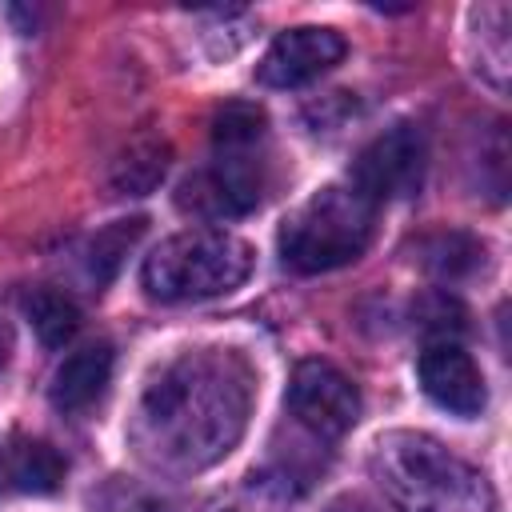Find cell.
Here are the masks:
<instances>
[{"label":"cell","instance_id":"1","mask_svg":"<svg viewBox=\"0 0 512 512\" xmlns=\"http://www.w3.org/2000/svg\"><path fill=\"white\" fill-rule=\"evenodd\" d=\"M252 412V368L232 348H192L144 388L132 420L140 456L164 472H200L224 460Z\"/></svg>","mask_w":512,"mask_h":512},{"label":"cell","instance_id":"2","mask_svg":"<svg viewBox=\"0 0 512 512\" xmlns=\"http://www.w3.org/2000/svg\"><path fill=\"white\" fill-rule=\"evenodd\" d=\"M368 468L396 512H496L484 472L428 432H384L368 452Z\"/></svg>","mask_w":512,"mask_h":512},{"label":"cell","instance_id":"3","mask_svg":"<svg viewBox=\"0 0 512 512\" xmlns=\"http://www.w3.org/2000/svg\"><path fill=\"white\" fill-rule=\"evenodd\" d=\"M376 228V204L352 184L312 192L280 228V256L292 272H332L364 256Z\"/></svg>","mask_w":512,"mask_h":512},{"label":"cell","instance_id":"4","mask_svg":"<svg viewBox=\"0 0 512 512\" xmlns=\"http://www.w3.org/2000/svg\"><path fill=\"white\" fill-rule=\"evenodd\" d=\"M252 272V248L220 228H192L168 236L140 268V284L160 304L212 300L240 288Z\"/></svg>","mask_w":512,"mask_h":512},{"label":"cell","instance_id":"5","mask_svg":"<svg viewBox=\"0 0 512 512\" xmlns=\"http://www.w3.org/2000/svg\"><path fill=\"white\" fill-rule=\"evenodd\" d=\"M424 168H428V144L424 132L412 124H396L384 136H376L352 164L348 184L356 192H364L376 208L384 200H404L416 196L424 184Z\"/></svg>","mask_w":512,"mask_h":512},{"label":"cell","instance_id":"6","mask_svg":"<svg viewBox=\"0 0 512 512\" xmlns=\"http://www.w3.org/2000/svg\"><path fill=\"white\" fill-rule=\"evenodd\" d=\"M264 196V172L252 152H216V160L192 172L180 192L176 208L196 220H236L252 212Z\"/></svg>","mask_w":512,"mask_h":512},{"label":"cell","instance_id":"7","mask_svg":"<svg viewBox=\"0 0 512 512\" xmlns=\"http://www.w3.org/2000/svg\"><path fill=\"white\" fill-rule=\"evenodd\" d=\"M292 420L308 428L316 440H336L360 420V392L356 384L328 360H300L288 396H284Z\"/></svg>","mask_w":512,"mask_h":512},{"label":"cell","instance_id":"8","mask_svg":"<svg viewBox=\"0 0 512 512\" xmlns=\"http://www.w3.org/2000/svg\"><path fill=\"white\" fill-rule=\"evenodd\" d=\"M344 52H348V44L332 28H312V24L288 28L268 44V52L256 64V76L268 88H300V84L324 76L332 64H340Z\"/></svg>","mask_w":512,"mask_h":512},{"label":"cell","instance_id":"9","mask_svg":"<svg viewBox=\"0 0 512 512\" xmlns=\"http://www.w3.org/2000/svg\"><path fill=\"white\" fill-rule=\"evenodd\" d=\"M420 388L428 392L432 404H440L452 416H480L488 404V388H484V372L476 368V360L456 344V340H432L420 352Z\"/></svg>","mask_w":512,"mask_h":512},{"label":"cell","instance_id":"10","mask_svg":"<svg viewBox=\"0 0 512 512\" xmlns=\"http://www.w3.org/2000/svg\"><path fill=\"white\" fill-rule=\"evenodd\" d=\"M108 380H112V348L108 344H84L56 368L48 396L60 412H84L104 396Z\"/></svg>","mask_w":512,"mask_h":512},{"label":"cell","instance_id":"11","mask_svg":"<svg viewBox=\"0 0 512 512\" xmlns=\"http://www.w3.org/2000/svg\"><path fill=\"white\" fill-rule=\"evenodd\" d=\"M64 472H68L64 456L44 440H16L0 452V480L16 492L48 496V492L60 488Z\"/></svg>","mask_w":512,"mask_h":512},{"label":"cell","instance_id":"12","mask_svg":"<svg viewBox=\"0 0 512 512\" xmlns=\"http://www.w3.org/2000/svg\"><path fill=\"white\" fill-rule=\"evenodd\" d=\"M24 308H28V320H32V328H36L44 348H64L80 328V308L64 292L40 288V292L28 296Z\"/></svg>","mask_w":512,"mask_h":512},{"label":"cell","instance_id":"13","mask_svg":"<svg viewBox=\"0 0 512 512\" xmlns=\"http://www.w3.org/2000/svg\"><path fill=\"white\" fill-rule=\"evenodd\" d=\"M264 112L256 104H224L212 120L216 152H252L264 140Z\"/></svg>","mask_w":512,"mask_h":512},{"label":"cell","instance_id":"14","mask_svg":"<svg viewBox=\"0 0 512 512\" xmlns=\"http://www.w3.org/2000/svg\"><path fill=\"white\" fill-rule=\"evenodd\" d=\"M476 264H484V244H476L464 232H440L424 244V268H432L444 280L468 276Z\"/></svg>","mask_w":512,"mask_h":512},{"label":"cell","instance_id":"15","mask_svg":"<svg viewBox=\"0 0 512 512\" xmlns=\"http://www.w3.org/2000/svg\"><path fill=\"white\" fill-rule=\"evenodd\" d=\"M164 156H168V152H164L160 144H132V148L116 160L112 184H116L120 192H128V196H144L148 188L160 184V176H164V168H168Z\"/></svg>","mask_w":512,"mask_h":512},{"label":"cell","instance_id":"16","mask_svg":"<svg viewBox=\"0 0 512 512\" xmlns=\"http://www.w3.org/2000/svg\"><path fill=\"white\" fill-rule=\"evenodd\" d=\"M140 236H144V216L116 220V224H108L104 232H96V240L88 244V268H92V276H96V280H108Z\"/></svg>","mask_w":512,"mask_h":512},{"label":"cell","instance_id":"17","mask_svg":"<svg viewBox=\"0 0 512 512\" xmlns=\"http://www.w3.org/2000/svg\"><path fill=\"white\" fill-rule=\"evenodd\" d=\"M288 496L284 476H248L216 512H288Z\"/></svg>","mask_w":512,"mask_h":512},{"label":"cell","instance_id":"18","mask_svg":"<svg viewBox=\"0 0 512 512\" xmlns=\"http://www.w3.org/2000/svg\"><path fill=\"white\" fill-rule=\"evenodd\" d=\"M92 512H172L168 500H160L152 488L132 484V480H112L96 500Z\"/></svg>","mask_w":512,"mask_h":512},{"label":"cell","instance_id":"19","mask_svg":"<svg viewBox=\"0 0 512 512\" xmlns=\"http://www.w3.org/2000/svg\"><path fill=\"white\" fill-rule=\"evenodd\" d=\"M324 512H376L368 500H360V496H340V500H332Z\"/></svg>","mask_w":512,"mask_h":512},{"label":"cell","instance_id":"20","mask_svg":"<svg viewBox=\"0 0 512 512\" xmlns=\"http://www.w3.org/2000/svg\"><path fill=\"white\" fill-rule=\"evenodd\" d=\"M8 348H12V336H8V328L0 324V368H4V360H8Z\"/></svg>","mask_w":512,"mask_h":512}]
</instances>
